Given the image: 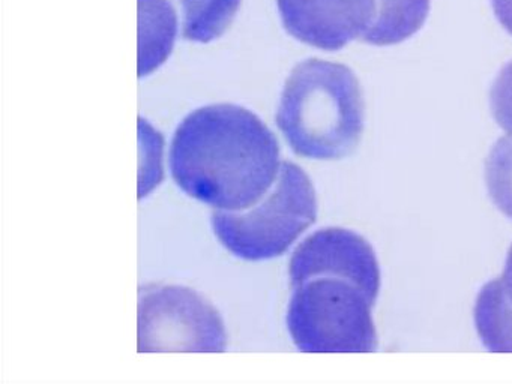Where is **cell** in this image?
<instances>
[{"label":"cell","instance_id":"6da1fadb","mask_svg":"<svg viewBox=\"0 0 512 384\" xmlns=\"http://www.w3.org/2000/svg\"><path fill=\"white\" fill-rule=\"evenodd\" d=\"M287 327L304 353H367L377 348L373 309L380 270L370 243L346 228H322L290 258Z\"/></svg>","mask_w":512,"mask_h":384},{"label":"cell","instance_id":"7a4b0ae2","mask_svg":"<svg viewBox=\"0 0 512 384\" xmlns=\"http://www.w3.org/2000/svg\"><path fill=\"white\" fill-rule=\"evenodd\" d=\"M170 173L176 185L218 210L250 209L280 174V144L247 108L206 105L188 114L173 135Z\"/></svg>","mask_w":512,"mask_h":384},{"label":"cell","instance_id":"3957f363","mask_svg":"<svg viewBox=\"0 0 512 384\" xmlns=\"http://www.w3.org/2000/svg\"><path fill=\"white\" fill-rule=\"evenodd\" d=\"M277 126L293 152L313 159L350 155L364 131V98L352 69L328 60L308 59L290 72Z\"/></svg>","mask_w":512,"mask_h":384},{"label":"cell","instance_id":"277c9868","mask_svg":"<svg viewBox=\"0 0 512 384\" xmlns=\"http://www.w3.org/2000/svg\"><path fill=\"white\" fill-rule=\"evenodd\" d=\"M317 198L310 177L293 162H281L280 174L265 197L250 209L214 210L212 228L236 257L260 261L284 254L314 224Z\"/></svg>","mask_w":512,"mask_h":384},{"label":"cell","instance_id":"5b68a950","mask_svg":"<svg viewBox=\"0 0 512 384\" xmlns=\"http://www.w3.org/2000/svg\"><path fill=\"white\" fill-rule=\"evenodd\" d=\"M227 333L211 302L184 285L139 291V351H224Z\"/></svg>","mask_w":512,"mask_h":384},{"label":"cell","instance_id":"8992f818","mask_svg":"<svg viewBox=\"0 0 512 384\" xmlns=\"http://www.w3.org/2000/svg\"><path fill=\"white\" fill-rule=\"evenodd\" d=\"M287 32L311 47L337 51L364 38L376 18V0H277Z\"/></svg>","mask_w":512,"mask_h":384},{"label":"cell","instance_id":"52a82bcc","mask_svg":"<svg viewBox=\"0 0 512 384\" xmlns=\"http://www.w3.org/2000/svg\"><path fill=\"white\" fill-rule=\"evenodd\" d=\"M178 18L169 0H139V75L163 65L175 44Z\"/></svg>","mask_w":512,"mask_h":384},{"label":"cell","instance_id":"ba28073f","mask_svg":"<svg viewBox=\"0 0 512 384\" xmlns=\"http://www.w3.org/2000/svg\"><path fill=\"white\" fill-rule=\"evenodd\" d=\"M376 6V18L362 41L380 47L415 35L430 12V0H376Z\"/></svg>","mask_w":512,"mask_h":384},{"label":"cell","instance_id":"9c48e42d","mask_svg":"<svg viewBox=\"0 0 512 384\" xmlns=\"http://www.w3.org/2000/svg\"><path fill=\"white\" fill-rule=\"evenodd\" d=\"M475 323L482 344L493 353H512V303L499 279L488 282L475 306Z\"/></svg>","mask_w":512,"mask_h":384},{"label":"cell","instance_id":"30bf717a","mask_svg":"<svg viewBox=\"0 0 512 384\" xmlns=\"http://www.w3.org/2000/svg\"><path fill=\"white\" fill-rule=\"evenodd\" d=\"M179 3L184 12V38L211 42L232 24L241 0H179Z\"/></svg>","mask_w":512,"mask_h":384},{"label":"cell","instance_id":"8fae6325","mask_svg":"<svg viewBox=\"0 0 512 384\" xmlns=\"http://www.w3.org/2000/svg\"><path fill=\"white\" fill-rule=\"evenodd\" d=\"M485 180L497 209L512 218V137L494 144L485 162Z\"/></svg>","mask_w":512,"mask_h":384},{"label":"cell","instance_id":"7c38bea8","mask_svg":"<svg viewBox=\"0 0 512 384\" xmlns=\"http://www.w3.org/2000/svg\"><path fill=\"white\" fill-rule=\"evenodd\" d=\"M140 198L148 194L163 179L161 150L163 137L146 120L140 119Z\"/></svg>","mask_w":512,"mask_h":384},{"label":"cell","instance_id":"4fadbf2b","mask_svg":"<svg viewBox=\"0 0 512 384\" xmlns=\"http://www.w3.org/2000/svg\"><path fill=\"white\" fill-rule=\"evenodd\" d=\"M490 108L497 125L512 137V62L500 69L491 86Z\"/></svg>","mask_w":512,"mask_h":384},{"label":"cell","instance_id":"5bb4252c","mask_svg":"<svg viewBox=\"0 0 512 384\" xmlns=\"http://www.w3.org/2000/svg\"><path fill=\"white\" fill-rule=\"evenodd\" d=\"M491 6L503 29L512 35V0H491Z\"/></svg>","mask_w":512,"mask_h":384},{"label":"cell","instance_id":"9a60e30c","mask_svg":"<svg viewBox=\"0 0 512 384\" xmlns=\"http://www.w3.org/2000/svg\"><path fill=\"white\" fill-rule=\"evenodd\" d=\"M502 284L503 291H505L506 297L509 302L512 303V246L509 249L508 258H506L505 270H503L502 278L499 279Z\"/></svg>","mask_w":512,"mask_h":384}]
</instances>
